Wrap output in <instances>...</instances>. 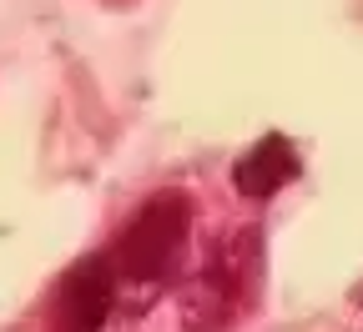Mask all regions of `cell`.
Returning <instances> with one entry per match:
<instances>
[{
  "mask_svg": "<svg viewBox=\"0 0 363 332\" xmlns=\"http://www.w3.org/2000/svg\"><path fill=\"white\" fill-rule=\"evenodd\" d=\"M187 242H192V207H187V197L162 192L116 236L111 272L126 277V282H167L177 272V262L187 257Z\"/></svg>",
  "mask_w": 363,
  "mask_h": 332,
  "instance_id": "6da1fadb",
  "label": "cell"
},
{
  "mask_svg": "<svg viewBox=\"0 0 363 332\" xmlns=\"http://www.w3.org/2000/svg\"><path fill=\"white\" fill-rule=\"evenodd\" d=\"M116 302V272L106 257H86L56 287V332H101Z\"/></svg>",
  "mask_w": 363,
  "mask_h": 332,
  "instance_id": "7a4b0ae2",
  "label": "cell"
},
{
  "mask_svg": "<svg viewBox=\"0 0 363 332\" xmlns=\"http://www.w3.org/2000/svg\"><path fill=\"white\" fill-rule=\"evenodd\" d=\"M298 171H303V156H298L293 141L288 136H262V141H252V151H242L233 161V186L252 202H267L288 181H298Z\"/></svg>",
  "mask_w": 363,
  "mask_h": 332,
  "instance_id": "3957f363",
  "label": "cell"
}]
</instances>
